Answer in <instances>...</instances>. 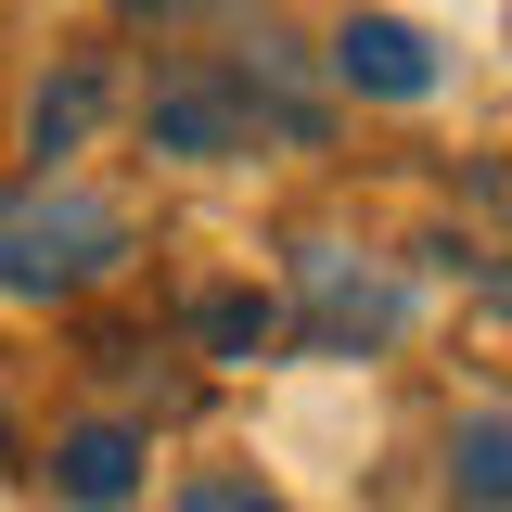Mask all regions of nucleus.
Listing matches in <instances>:
<instances>
[{"label":"nucleus","instance_id":"f257e3e1","mask_svg":"<svg viewBox=\"0 0 512 512\" xmlns=\"http://www.w3.org/2000/svg\"><path fill=\"white\" fill-rule=\"evenodd\" d=\"M128 256V205L77 180H39V192H0V295H77Z\"/></svg>","mask_w":512,"mask_h":512},{"label":"nucleus","instance_id":"f03ea898","mask_svg":"<svg viewBox=\"0 0 512 512\" xmlns=\"http://www.w3.org/2000/svg\"><path fill=\"white\" fill-rule=\"evenodd\" d=\"M333 77H346V90H372V103H423V90H436V39H423V26H397V13H346Z\"/></svg>","mask_w":512,"mask_h":512},{"label":"nucleus","instance_id":"7ed1b4c3","mask_svg":"<svg viewBox=\"0 0 512 512\" xmlns=\"http://www.w3.org/2000/svg\"><path fill=\"white\" fill-rule=\"evenodd\" d=\"M52 474H64L77 512H128L141 500V436H128V423H77V436L52 448Z\"/></svg>","mask_w":512,"mask_h":512},{"label":"nucleus","instance_id":"20e7f679","mask_svg":"<svg viewBox=\"0 0 512 512\" xmlns=\"http://www.w3.org/2000/svg\"><path fill=\"white\" fill-rule=\"evenodd\" d=\"M448 500L461 512H512V410L448 423Z\"/></svg>","mask_w":512,"mask_h":512},{"label":"nucleus","instance_id":"39448f33","mask_svg":"<svg viewBox=\"0 0 512 512\" xmlns=\"http://www.w3.org/2000/svg\"><path fill=\"white\" fill-rule=\"evenodd\" d=\"M154 141L167 154H244V103L231 90H167L154 103Z\"/></svg>","mask_w":512,"mask_h":512},{"label":"nucleus","instance_id":"423d86ee","mask_svg":"<svg viewBox=\"0 0 512 512\" xmlns=\"http://www.w3.org/2000/svg\"><path fill=\"white\" fill-rule=\"evenodd\" d=\"M90 116H103V64L52 77V90H39V154H77V141H90Z\"/></svg>","mask_w":512,"mask_h":512},{"label":"nucleus","instance_id":"0eeeda50","mask_svg":"<svg viewBox=\"0 0 512 512\" xmlns=\"http://www.w3.org/2000/svg\"><path fill=\"white\" fill-rule=\"evenodd\" d=\"M192 333H205L218 359H256V346L282 333V308H269V295H205V308H192Z\"/></svg>","mask_w":512,"mask_h":512},{"label":"nucleus","instance_id":"6e6552de","mask_svg":"<svg viewBox=\"0 0 512 512\" xmlns=\"http://www.w3.org/2000/svg\"><path fill=\"white\" fill-rule=\"evenodd\" d=\"M320 320H333V333H397L410 295H397V282H346V269H333V282H320Z\"/></svg>","mask_w":512,"mask_h":512},{"label":"nucleus","instance_id":"1a4fd4ad","mask_svg":"<svg viewBox=\"0 0 512 512\" xmlns=\"http://www.w3.org/2000/svg\"><path fill=\"white\" fill-rule=\"evenodd\" d=\"M180 512H282V500H269L256 474H192V487H180Z\"/></svg>","mask_w":512,"mask_h":512}]
</instances>
